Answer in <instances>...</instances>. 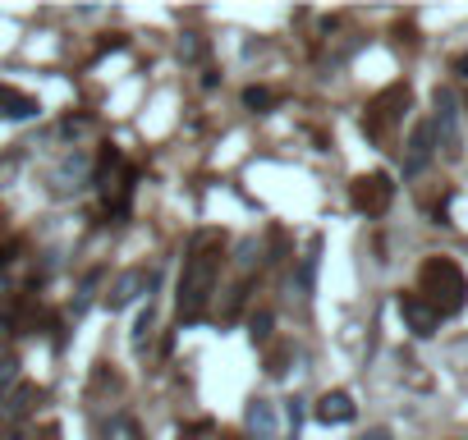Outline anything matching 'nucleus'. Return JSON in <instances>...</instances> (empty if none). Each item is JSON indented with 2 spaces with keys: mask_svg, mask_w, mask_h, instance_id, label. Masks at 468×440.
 I'll return each instance as SVG.
<instances>
[{
  "mask_svg": "<svg viewBox=\"0 0 468 440\" xmlns=\"http://www.w3.org/2000/svg\"><path fill=\"white\" fill-rule=\"evenodd\" d=\"M244 426H249L253 440H276V435H281V417H276L271 399H249V408H244Z\"/></svg>",
  "mask_w": 468,
  "mask_h": 440,
  "instance_id": "12",
  "label": "nucleus"
},
{
  "mask_svg": "<svg viewBox=\"0 0 468 440\" xmlns=\"http://www.w3.org/2000/svg\"><path fill=\"white\" fill-rule=\"evenodd\" d=\"M88 129H92V120H88V115H79V120H65V124H60V133H65V138H83Z\"/></svg>",
  "mask_w": 468,
  "mask_h": 440,
  "instance_id": "23",
  "label": "nucleus"
},
{
  "mask_svg": "<svg viewBox=\"0 0 468 440\" xmlns=\"http://www.w3.org/2000/svg\"><path fill=\"white\" fill-rule=\"evenodd\" d=\"M363 440H395V435H390V431H386V426H372V431H367V435H363Z\"/></svg>",
  "mask_w": 468,
  "mask_h": 440,
  "instance_id": "25",
  "label": "nucleus"
},
{
  "mask_svg": "<svg viewBox=\"0 0 468 440\" xmlns=\"http://www.w3.org/2000/svg\"><path fill=\"white\" fill-rule=\"evenodd\" d=\"M152 335H156V303L147 299V308L138 312V321H133V335H129V344H133V353H147V344H152Z\"/></svg>",
  "mask_w": 468,
  "mask_h": 440,
  "instance_id": "16",
  "label": "nucleus"
},
{
  "mask_svg": "<svg viewBox=\"0 0 468 440\" xmlns=\"http://www.w3.org/2000/svg\"><path fill=\"white\" fill-rule=\"evenodd\" d=\"M409 101H413V92H409V83H390L386 92H377L372 101H367V110H363V133L367 138H390L399 124H404V115H409Z\"/></svg>",
  "mask_w": 468,
  "mask_h": 440,
  "instance_id": "4",
  "label": "nucleus"
},
{
  "mask_svg": "<svg viewBox=\"0 0 468 440\" xmlns=\"http://www.w3.org/2000/svg\"><path fill=\"white\" fill-rule=\"evenodd\" d=\"M399 317H404L409 335H418V340H431V335H436V326H441V317H436L418 294H399Z\"/></svg>",
  "mask_w": 468,
  "mask_h": 440,
  "instance_id": "11",
  "label": "nucleus"
},
{
  "mask_svg": "<svg viewBox=\"0 0 468 440\" xmlns=\"http://www.w3.org/2000/svg\"><path fill=\"white\" fill-rule=\"evenodd\" d=\"M271 340V312H258L253 317V344H267Z\"/></svg>",
  "mask_w": 468,
  "mask_h": 440,
  "instance_id": "21",
  "label": "nucleus"
},
{
  "mask_svg": "<svg viewBox=\"0 0 468 440\" xmlns=\"http://www.w3.org/2000/svg\"><path fill=\"white\" fill-rule=\"evenodd\" d=\"M33 403H37V385H15L5 399H0V426L24 422V417L33 413Z\"/></svg>",
  "mask_w": 468,
  "mask_h": 440,
  "instance_id": "13",
  "label": "nucleus"
},
{
  "mask_svg": "<svg viewBox=\"0 0 468 440\" xmlns=\"http://www.w3.org/2000/svg\"><path fill=\"white\" fill-rule=\"evenodd\" d=\"M390 202H395V183H390V174H381V170L358 174V179L349 183V206H354L358 215H381Z\"/></svg>",
  "mask_w": 468,
  "mask_h": 440,
  "instance_id": "5",
  "label": "nucleus"
},
{
  "mask_svg": "<svg viewBox=\"0 0 468 440\" xmlns=\"http://www.w3.org/2000/svg\"><path fill=\"white\" fill-rule=\"evenodd\" d=\"M5 440H24V435H19V431H10V435H5Z\"/></svg>",
  "mask_w": 468,
  "mask_h": 440,
  "instance_id": "26",
  "label": "nucleus"
},
{
  "mask_svg": "<svg viewBox=\"0 0 468 440\" xmlns=\"http://www.w3.org/2000/svg\"><path fill=\"white\" fill-rule=\"evenodd\" d=\"M313 417H317L322 426H345V422L358 417V403H354V394H345V390H326V394L313 403Z\"/></svg>",
  "mask_w": 468,
  "mask_h": 440,
  "instance_id": "10",
  "label": "nucleus"
},
{
  "mask_svg": "<svg viewBox=\"0 0 468 440\" xmlns=\"http://www.w3.org/2000/svg\"><path fill=\"white\" fill-rule=\"evenodd\" d=\"M285 422H290V431L299 435V426H303V399H285Z\"/></svg>",
  "mask_w": 468,
  "mask_h": 440,
  "instance_id": "22",
  "label": "nucleus"
},
{
  "mask_svg": "<svg viewBox=\"0 0 468 440\" xmlns=\"http://www.w3.org/2000/svg\"><path fill=\"white\" fill-rule=\"evenodd\" d=\"M225 267V235L220 230H193L188 253H184V271H179V289H175V317L179 321H197L211 308L216 280Z\"/></svg>",
  "mask_w": 468,
  "mask_h": 440,
  "instance_id": "1",
  "label": "nucleus"
},
{
  "mask_svg": "<svg viewBox=\"0 0 468 440\" xmlns=\"http://www.w3.org/2000/svg\"><path fill=\"white\" fill-rule=\"evenodd\" d=\"M92 183H97V193L106 197V211L124 215V206H129V197H133V183H138V170L124 161L120 147H106L101 161H97V170H92Z\"/></svg>",
  "mask_w": 468,
  "mask_h": 440,
  "instance_id": "3",
  "label": "nucleus"
},
{
  "mask_svg": "<svg viewBox=\"0 0 468 440\" xmlns=\"http://www.w3.org/2000/svg\"><path fill=\"white\" fill-rule=\"evenodd\" d=\"M156 285H161V271H138V267H133V271H124V276L111 285V294H106V308H111V312H120V308L138 303L143 294H152Z\"/></svg>",
  "mask_w": 468,
  "mask_h": 440,
  "instance_id": "7",
  "label": "nucleus"
},
{
  "mask_svg": "<svg viewBox=\"0 0 468 440\" xmlns=\"http://www.w3.org/2000/svg\"><path fill=\"white\" fill-rule=\"evenodd\" d=\"M19 385V358H0V399Z\"/></svg>",
  "mask_w": 468,
  "mask_h": 440,
  "instance_id": "20",
  "label": "nucleus"
},
{
  "mask_svg": "<svg viewBox=\"0 0 468 440\" xmlns=\"http://www.w3.org/2000/svg\"><path fill=\"white\" fill-rule=\"evenodd\" d=\"M431 129H436V152L459 156V106H454V92H450V88H436V115H431Z\"/></svg>",
  "mask_w": 468,
  "mask_h": 440,
  "instance_id": "6",
  "label": "nucleus"
},
{
  "mask_svg": "<svg viewBox=\"0 0 468 440\" xmlns=\"http://www.w3.org/2000/svg\"><path fill=\"white\" fill-rule=\"evenodd\" d=\"M202 56H207V37L202 33H184L179 37V60L184 65H202Z\"/></svg>",
  "mask_w": 468,
  "mask_h": 440,
  "instance_id": "17",
  "label": "nucleus"
},
{
  "mask_svg": "<svg viewBox=\"0 0 468 440\" xmlns=\"http://www.w3.org/2000/svg\"><path fill=\"white\" fill-rule=\"evenodd\" d=\"M317 262H322V235H313L303 244V257H299V271H294V289L303 299H313V289H317Z\"/></svg>",
  "mask_w": 468,
  "mask_h": 440,
  "instance_id": "14",
  "label": "nucleus"
},
{
  "mask_svg": "<svg viewBox=\"0 0 468 440\" xmlns=\"http://www.w3.org/2000/svg\"><path fill=\"white\" fill-rule=\"evenodd\" d=\"M418 299L445 321V317H459L468 308V276L459 271V262L450 257H427L418 267Z\"/></svg>",
  "mask_w": 468,
  "mask_h": 440,
  "instance_id": "2",
  "label": "nucleus"
},
{
  "mask_svg": "<svg viewBox=\"0 0 468 440\" xmlns=\"http://www.w3.org/2000/svg\"><path fill=\"white\" fill-rule=\"evenodd\" d=\"M276 101H281V97H276L271 88H244V106H249V110H258V115L276 110Z\"/></svg>",
  "mask_w": 468,
  "mask_h": 440,
  "instance_id": "18",
  "label": "nucleus"
},
{
  "mask_svg": "<svg viewBox=\"0 0 468 440\" xmlns=\"http://www.w3.org/2000/svg\"><path fill=\"white\" fill-rule=\"evenodd\" d=\"M51 183H56V193H79L83 183H92V161H88V152H69V156L51 170Z\"/></svg>",
  "mask_w": 468,
  "mask_h": 440,
  "instance_id": "9",
  "label": "nucleus"
},
{
  "mask_svg": "<svg viewBox=\"0 0 468 440\" xmlns=\"http://www.w3.org/2000/svg\"><path fill=\"white\" fill-rule=\"evenodd\" d=\"M216 83H220V74H216V69L207 65V69H202V88H216Z\"/></svg>",
  "mask_w": 468,
  "mask_h": 440,
  "instance_id": "24",
  "label": "nucleus"
},
{
  "mask_svg": "<svg viewBox=\"0 0 468 440\" xmlns=\"http://www.w3.org/2000/svg\"><path fill=\"white\" fill-rule=\"evenodd\" d=\"M431 161H436V129H431V120H422V124H413V133L404 142V174L418 179Z\"/></svg>",
  "mask_w": 468,
  "mask_h": 440,
  "instance_id": "8",
  "label": "nucleus"
},
{
  "mask_svg": "<svg viewBox=\"0 0 468 440\" xmlns=\"http://www.w3.org/2000/svg\"><path fill=\"white\" fill-rule=\"evenodd\" d=\"M0 115L5 120H33V115H42V101L10 88V83H0Z\"/></svg>",
  "mask_w": 468,
  "mask_h": 440,
  "instance_id": "15",
  "label": "nucleus"
},
{
  "mask_svg": "<svg viewBox=\"0 0 468 440\" xmlns=\"http://www.w3.org/2000/svg\"><path fill=\"white\" fill-rule=\"evenodd\" d=\"M97 285H101V271H88V276H83V289H79V299H74V317H83V312L92 308V294H97Z\"/></svg>",
  "mask_w": 468,
  "mask_h": 440,
  "instance_id": "19",
  "label": "nucleus"
}]
</instances>
